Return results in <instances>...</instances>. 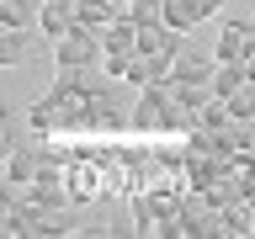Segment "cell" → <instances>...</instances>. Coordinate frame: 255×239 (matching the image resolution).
<instances>
[{"label":"cell","mask_w":255,"mask_h":239,"mask_svg":"<svg viewBox=\"0 0 255 239\" xmlns=\"http://www.w3.org/2000/svg\"><path fill=\"white\" fill-rule=\"evenodd\" d=\"M101 53H107V43L91 27H69V37L53 43V64L59 69H101Z\"/></svg>","instance_id":"6da1fadb"},{"label":"cell","mask_w":255,"mask_h":239,"mask_svg":"<svg viewBox=\"0 0 255 239\" xmlns=\"http://www.w3.org/2000/svg\"><path fill=\"white\" fill-rule=\"evenodd\" d=\"M255 48V16H223L218 27V43H213V53H218V64H245Z\"/></svg>","instance_id":"7a4b0ae2"},{"label":"cell","mask_w":255,"mask_h":239,"mask_svg":"<svg viewBox=\"0 0 255 239\" xmlns=\"http://www.w3.org/2000/svg\"><path fill=\"white\" fill-rule=\"evenodd\" d=\"M213 69H218V53L213 48H181L175 59V85H213Z\"/></svg>","instance_id":"3957f363"},{"label":"cell","mask_w":255,"mask_h":239,"mask_svg":"<svg viewBox=\"0 0 255 239\" xmlns=\"http://www.w3.org/2000/svg\"><path fill=\"white\" fill-rule=\"evenodd\" d=\"M69 27H75V0H43L37 5V32H43L48 43L69 37Z\"/></svg>","instance_id":"277c9868"},{"label":"cell","mask_w":255,"mask_h":239,"mask_svg":"<svg viewBox=\"0 0 255 239\" xmlns=\"http://www.w3.org/2000/svg\"><path fill=\"white\" fill-rule=\"evenodd\" d=\"M37 170H43V154L32 143H11V154H5V186H32Z\"/></svg>","instance_id":"5b68a950"},{"label":"cell","mask_w":255,"mask_h":239,"mask_svg":"<svg viewBox=\"0 0 255 239\" xmlns=\"http://www.w3.org/2000/svg\"><path fill=\"white\" fill-rule=\"evenodd\" d=\"M117 5L112 0H75V27H91V32H107L112 21H117Z\"/></svg>","instance_id":"8992f818"},{"label":"cell","mask_w":255,"mask_h":239,"mask_svg":"<svg viewBox=\"0 0 255 239\" xmlns=\"http://www.w3.org/2000/svg\"><path fill=\"white\" fill-rule=\"evenodd\" d=\"M207 16H202V5L197 0H165V27H175V32H197Z\"/></svg>","instance_id":"52a82bcc"},{"label":"cell","mask_w":255,"mask_h":239,"mask_svg":"<svg viewBox=\"0 0 255 239\" xmlns=\"http://www.w3.org/2000/svg\"><path fill=\"white\" fill-rule=\"evenodd\" d=\"M27 48H32L27 27H0V64H5V69L27 64Z\"/></svg>","instance_id":"ba28073f"},{"label":"cell","mask_w":255,"mask_h":239,"mask_svg":"<svg viewBox=\"0 0 255 239\" xmlns=\"http://www.w3.org/2000/svg\"><path fill=\"white\" fill-rule=\"evenodd\" d=\"M245 85H250V69H245V64H218V69H213V96H223V101L234 91H245Z\"/></svg>","instance_id":"9c48e42d"},{"label":"cell","mask_w":255,"mask_h":239,"mask_svg":"<svg viewBox=\"0 0 255 239\" xmlns=\"http://www.w3.org/2000/svg\"><path fill=\"white\" fill-rule=\"evenodd\" d=\"M0 27H37V0H0Z\"/></svg>","instance_id":"30bf717a"},{"label":"cell","mask_w":255,"mask_h":239,"mask_svg":"<svg viewBox=\"0 0 255 239\" xmlns=\"http://www.w3.org/2000/svg\"><path fill=\"white\" fill-rule=\"evenodd\" d=\"M123 21H133V27H154V21H165V0H133L123 11Z\"/></svg>","instance_id":"8fae6325"},{"label":"cell","mask_w":255,"mask_h":239,"mask_svg":"<svg viewBox=\"0 0 255 239\" xmlns=\"http://www.w3.org/2000/svg\"><path fill=\"white\" fill-rule=\"evenodd\" d=\"M175 96H181V107H186V117H197V112L213 101V85H175Z\"/></svg>","instance_id":"7c38bea8"},{"label":"cell","mask_w":255,"mask_h":239,"mask_svg":"<svg viewBox=\"0 0 255 239\" xmlns=\"http://www.w3.org/2000/svg\"><path fill=\"white\" fill-rule=\"evenodd\" d=\"M133 59H138V53H117V48H107V53H101V75H107V80H128Z\"/></svg>","instance_id":"4fadbf2b"},{"label":"cell","mask_w":255,"mask_h":239,"mask_svg":"<svg viewBox=\"0 0 255 239\" xmlns=\"http://www.w3.org/2000/svg\"><path fill=\"white\" fill-rule=\"evenodd\" d=\"M197 5H202V16H207V21H218V16H223V5H229V0H197Z\"/></svg>","instance_id":"5bb4252c"},{"label":"cell","mask_w":255,"mask_h":239,"mask_svg":"<svg viewBox=\"0 0 255 239\" xmlns=\"http://www.w3.org/2000/svg\"><path fill=\"white\" fill-rule=\"evenodd\" d=\"M112 5H117V11H128V5H133V0H112Z\"/></svg>","instance_id":"9a60e30c"},{"label":"cell","mask_w":255,"mask_h":239,"mask_svg":"<svg viewBox=\"0 0 255 239\" xmlns=\"http://www.w3.org/2000/svg\"><path fill=\"white\" fill-rule=\"evenodd\" d=\"M37 5H43V0H37Z\"/></svg>","instance_id":"2e32d148"}]
</instances>
